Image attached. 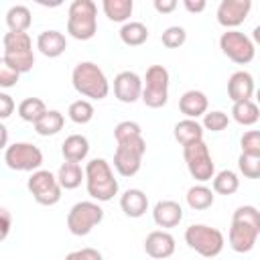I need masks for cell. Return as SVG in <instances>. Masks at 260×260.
Wrapping results in <instances>:
<instances>
[{"label":"cell","mask_w":260,"mask_h":260,"mask_svg":"<svg viewBox=\"0 0 260 260\" xmlns=\"http://www.w3.org/2000/svg\"><path fill=\"white\" fill-rule=\"evenodd\" d=\"M85 187L95 201H110L118 193V181L114 179L112 167L104 158H93L85 165Z\"/></svg>","instance_id":"cell-1"},{"label":"cell","mask_w":260,"mask_h":260,"mask_svg":"<svg viewBox=\"0 0 260 260\" xmlns=\"http://www.w3.org/2000/svg\"><path fill=\"white\" fill-rule=\"evenodd\" d=\"M71 81H73V87L77 93L91 98V100H104L110 91V83H108L104 71L91 61L77 63L71 73Z\"/></svg>","instance_id":"cell-2"},{"label":"cell","mask_w":260,"mask_h":260,"mask_svg":"<svg viewBox=\"0 0 260 260\" xmlns=\"http://www.w3.org/2000/svg\"><path fill=\"white\" fill-rule=\"evenodd\" d=\"M98 6L91 0H73L67 14V32L77 41H89L98 30Z\"/></svg>","instance_id":"cell-3"},{"label":"cell","mask_w":260,"mask_h":260,"mask_svg":"<svg viewBox=\"0 0 260 260\" xmlns=\"http://www.w3.org/2000/svg\"><path fill=\"white\" fill-rule=\"evenodd\" d=\"M185 242L189 244L191 250L205 258H213L223 250V234L217 228L203 225V223H193L185 230Z\"/></svg>","instance_id":"cell-4"},{"label":"cell","mask_w":260,"mask_h":260,"mask_svg":"<svg viewBox=\"0 0 260 260\" xmlns=\"http://www.w3.org/2000/svg\"><path fill=\"white\" fill-rule=\"evenodd\" d=\"M144 152H146V140L142 136H134L124 142H118L116 152H114V169L122 177L136 175L140 171Z\"/></svg>","instance_id":"cell-5"},{"label":"cell","mask_w":260,"mask_h":260,"mask_svg":"<svg viewBox=\"0 0 260 260\" xmlns=\"http://www.w3.org/2000/svg\"><path fill=\"white\" fill-rule=\"evenodd\" d=\"M140 100L148 108H162L169 100V71L162 65H150L144 75Z\"/></svg>","instance_id":"cell-6"},{"label":"cell","mask_w":260,"mask_h":260,"mask_svg":"<svg viewBox=\"0 0 260 260\" xmlns=\"http://www.w3.org/2000/svg\"><path fill=\"white\" fill-rule=\"evenodd\" d=\"M183 156H185L189 175L195 181L205 183V181H211L213 179L215 165H213V158L209 154V148H207V144L203 140L183 146Z\"/></svg>","instance_id":"cell-7"},{"label":"cell","mask_w":260,"mask_h":260,"mask_svg":"<svg viewBox=\"0 0 260 260\" xmlns=\"http://www.w3.org/2000/svg\"><path fill=\"white\" fill-rule=\"evenodd\" d=\"M104 219V209L93 201H79L67 213V228L73 236H87Z\"/></svg>","instance_id":"cell-8"},{"label":"cell","mask_w":260,"mask_h":260,"mask_svg":"<svg viewBox=\"0 0 260 260\" xmlns=\"http://www.w3.org/2000/svg\"><path fill=\"white\" fill-rule=\"evenodd\" d=\"M4 162L12 171H30V173H35L43 165V152H41L39 146L30 144V142H14V144L6 146Z\"/></svg>","instance_id":"cell-9"},{"label":"cell","mask_w":260,"mask_h":260,"mask_svg":"<svg viewBox=\"0 0 260 260\" xmlns=\"http://www.w3.org/2000/svg\"><path fill=\"white\" fill-rule=\"evenodd\" d=\"M26 187L39 205H55L61 199V187L51 171H43V169L35 171L28 177Z\"/></svg>","instance_id":"cell-10"},{"label":"cell","mask_w":260,"mask_h":260,"mask_svg":"<svg viewBox=\"0 0 260 260\" xmlns=\"http://www.w3.org/2000/svg\"><path fill=\"white\" fill-rule=\"evenodd\" d=\"M219 49L223 51V55L228 59H232L238 65H246L254 59L256 49L254 43L240 30H225L219 37Z\"/></svg>","instance_id":"cell-11"},{"label":"cell","mask_w":260,"mask_h":260,"mask_svg":"<svg viewBox=\"0 0 260 260\" xmlns=\"http://www.w3.org/2000/svg\"><path fill=\"white\" fill-rule=\"evenodd\" d=\"M250 8H252L250 0H221L217 6V22L228 30L236 28L246 20Z\"/></svg>","instance_id":"cell-12"},{"label":"cell","mask_w":260,"mask_h":260,"mask_svg":"<svg viewBox=\"0 0 260 260\" xmlns=\"http://www.w3.org/2000/svg\"><path fill=\"white\" fill-rule=\"evenodd\" d=\"M142 93V79L134 71H122L114 77V95L122 104H134Z\"/></svg>","instance_id":"cell-13"},{"label":"cell","mask_w":260,"mask_h":260,"mask_svg":"<svg viewBox=\"0 0 260 260\" xmlns=\"http://www.w3.org/2000/svg\"><path fill=\"white\" fill-rule=\"evenodd\" d=\"M144 252L150 258H156V260L171 258L173 252H175V238L165 230L150 232L144 240Z\"/></svg>","instance_id":"cell-14"},{"label":"cell","mask_w":260,"mask_h":260,"mask_svg":"<svg viewBox=\"0 0 260 260\" xmlns=\"http://www.w3.org/2000/svg\"><path fill=\"white\" fill-rule=\"evenodd\" d=\"M260 232L250 228V225H244V223H238V221H232V228H230V246L234 252H250L254 246H256V240H258Z\"/></svg>","instance_id":"cell-15"},{"label":"cell","mask_w":260,"mask_h":260,"mask_svg":"<svg viewBox=\"0 0 260 260\" xmlns=\"http://www.w3.org/2000/svg\"><path fill=\"white\" fill-rule=\"evenodd\" d=\"M152 219L158 228H175L183 219V207L173 199H162L154 205Z\"/></svg>","instance_id":"cell-16"},{"label":"cell","mask_w":260,"mask_h":260,"mask_svg":"<svg viewBox=\"0 0 260 260\" xmlns=\"http://www.w3.org/2000/svg\"><path fill=\"white\" fill-rule=\"evenodd\" d=\"M254 93V77L248 71H236L232 73V77L228 79V95L230 100L236 102H244L250 100Z\"/></svg>","instance_id":"cell-17"},{"label":"cell","mask_w":260,"mask_h":260,"mask_svg":"<svg viewBox=\"0 0 260 260\" xmlns=\"http://www.w3.org/2000/svg\"><path fill=\"white\" fill-rule=\"evenodd\" d=\"M207 106H209L207 95H205L203 91H199V89H189V91H185V93L181 95V100H179V110H181V114H185L189 120H195V118L203 116V114L207 112Z\"/></svg>","instance_id":"cell-18"},{"label":"cell","mask_w":260,"mask_h":260,"mask_svg":"<svg viewBox=\"0 0 260 260\" xmlns=\"http://www.w3.org/2000/svg\"><path fill=\"white\" fill-rule=\"evenodd\" d=\"M37 49H39L45 57L55 59V57H59V55L65 53V49H67V39H65V35L59 32V30H43V32L39 35V39H37Z\"/></svg>","instance_id":"cell-19"},{"label":"cell","mask_w":260,"mask_h":260,"mask_svg":"<svg viewBox=\"0 0 260 260\" xmlns=\"http://www.w3.org/2000/svg\"><path fill=\"white\" fill-rule=\"evenodd\" d=\"M120 207L128 217H142L148 209V197L142 189H128L120 197Z\"/></svg>","instance_id":"cell-20"},{"label":"cell","mask_w":260,"mask_h":260,"mask_svg":"<svg viewBox=\"0 0 260 260\" xmlns=\"http://www.w3.org/2000/svg\"><path fill=\"white\" fill-rule=\"evenodd\" d=\"M61 152H63V158L65 160H69V162H81L87 156V152H89V142L81 134H71V136H67L63 140Z\"/></svg>","instance_id":"cell-21"},{"label":"cell","mask_w":260,"mask_h":260,"mask_svg":"<svg viewBox=\"0 0 260 260\" xmlns=\"http://www.w3.org/2000/svg\"><path fill=\"white\" fill-rule=\"evenodd\" d=\"M173 134H175V140L181 146H187V144H193V142L203 140V128H201V124L197 120H189V118L177 122Z\"/></svg>","instance_id":"cell-22"},{"label":"cell","mask_w":260,"mask_h":260,"mask_svg":"<svg viewBox=\"0 0 260 260\" xmlns=\"http://www.w3.org/2000/svg\"><path fill=\"white\" fill-rule=\"evenodd\" d=\"M83 179H85V175H83V169L79 167V162L65 160L57 171V183L61 189H75L81 185Z\"/></svg>","instance_id":"cell-23"},{"label":"cell","mask_w":260,"mask_h":260,"mask_svg":"<svg viewBox=\"0 0 260 260\" xmlns=\"http://www.w3.org/2000/svg\"><path fill=\"white\" fill-rule=\"evenodd\" d=\"M32 22V16H30V10L24 6V4H14L8 8L6 12V24L12 32H26V28L30 26Z\"/></svg>","instance_id":"cell-24"},{"label":"cell","mask_w":260,"mask_h":260,"mask_svg":"<svg viewBox=\"0 0 260 260\" xmlns=\"http://www.w3.org/2000/svg\"><path fill=\"white\" fill-rule=\"evenodd\" d=\"M120 39L124 45L128 47H138L142 43H146L148 39V28L146 24L138 22V20H130V22H124L122 28H120Z\"/></svg>","instance_id":"cell-25"},{"label":"cell","mask_w":260,"mask_h":260,"mask_svg":"<svg viewBox=\"0 0 260 260\" xmlns=\"http://www.w3.org/2000/svg\"><path fill=\"white\" fill-rule=\"evenodd\" d=\"M63 124H65V118H63V114L59 110H47L35 122V130L41 136H53V134H57L63 128Z\"/></svg>","instance_id":"cell-26"},{"label":"cell","mask_w":260,"mask_h":260,"mask_svg":"<svg viewBox=\"0 0 260 260\" xmlns=\"http://www.w3.org/2000/svg\"><path fill=\"white\" fill-rule=\"evenodd\" d=\"M232 116H234V120H236L238 124H242V126H252V124L258 122L260 110H258V106H256L252 100H244V102H236V104L232 106Z\"/></svg>","instance_id":"cell-27"},{"label":"cell","mask_w":260,"mask_h":260,"mask_svg":"<svg viewBox=\"0 0 260 260\" xmlns=\"http://www.w3.org/2000/svg\"><path fill=\"white\" fill-rule=\"evenodd\" d=\"M106 16L114 22H126L130 16H132V10H134V4L132 0H104L102 4Z\"/></svg>","instance_id":"cell-28"},{"label":"cell","mask_w":260,"mask_h":260,"mask_svg":"<svg viewBox=\"0 0 260 260\" xmlns=\"http://www.w3.org/2000/svg\"><path fill=\"white\" fill-rule=\"evenodd\" d=\"M185 197H187V205L197 211H203L213 205V191L205 185H193Z\"/></svg>","instance_id":"cell-29"},{"label":"cell","mask_w":260,"mask_h":260,"mask_svg":"<svg viewBox=\"0 0 260 260\" xmlns=\"http://www.w3.org/2000/svg\"><path fill=\"white\" fill-rule=\"evenodd\" d=\"M45 112H47V106L41 98H26L18 104V116L24 122H30V124H35Z\"/></svg>","instance_id":"cell-30"},{"label":"cell","mask_w":260,"mask_h":260,"mask_svg":"<svg viewBox=\"0 0 260 260\" xmlns=\"http://www.w3.org/2000/svg\"><path fill=\"white\" fill-rule=\"evenodd\" d=\"M240 187V179L234 171L225 169V171H219L217 175H213V191L219 193V195H234Z\"/></svg>","instance_id":"cell-31"},{"label":"cell","mask_w":260,"mask_h":260,"mask_svg":"<svg viewBox=\"0 0 260 260\" xmlns=\"http://www.w3.org/2000/svg\"><path fill=\"white\" fill-rule=\"evenodd\" d=\"M32 51V41L26 32H6L4 35V53H20Z\"/></svg>","instance_id":"cell-32"},{"label":"cell","mask_w":260,"mask_h":260,"mask_svg":"<svg viewBox=\"0 0 260 260\" xmlns=\"http://www.w3.org/2000/svg\"><path fill=\"white\" fill-rule=\"evenodd\" d=\"M67 114H69L71 122H75V124H87L93 118V106L87 100H77V102H73L69 106Z\"/></svg>","instance_id":"cell-33"},{"label":"cell","mask_w":260,"mask_h":260,"mask_svg":"<svg viewBox=\"0 0 260 260\" xmlns=\"http://www.w3.org/2000/svg\"><path fill=\"white\" fill-rule=\"evenodd\" d=\"M232 221L250 225V228H254V230L260 232V211H258L254 205H242V207H238V209L234 211Z\"/></svg>","instance_id":"cell-34"},{"label":"cell","mask_w":260,"mask_h":260,"mask_svg":"<svg viewBox=\"0 0 260 260\" xmlns=\"http://www.w3.org/2000/svg\"><path fill=\"white\" fill-rule=\"evenodd\" d=\"M228 124H230L228 114H223V112H219V110H213V112H205V114H203V124H201V128L211 130V132H221V130L228 128Z\"/></svg>","instance_id":"cell-35"},{"label":"cell","mask_w":260,"mask_h":260,"mask_svg":"<svg viewBox=\"0 0 260 260\" xmlns=\"http://www.w3.org/2000/svg\"><path fill=\"white\" fill-rule=\"evenodd\" d=\"M238 169L244 177L248 179H258L260 177V156H254V154H240L238 158Z\"/></svg>","instance_id":"cell-36"},{"label":"cell","mask_w":260,"mask_h":260,"mask_svg":"<svg viewBox=\"0 0 260 260\" xmlns=\"http://www.w3.org/2000/svg\"><path fill=\"white\" fill-rule=\"evenodd\" d=\"M160 41H162V45L167 49H177V47H181L187 41V32H185L183 26H169L160 35Z\"/></svg>","instance_id":"cell-37"},{"label":"cell","mask_w":260,"mask_h":260,"mask_svg":"<svg viewBox=\"0 0 260 260\" xmlns=\"http://www.w3.org/2000/svg\"><path fill=\"white\" fill-rule=\"evenodd\" d=\"M134 136H142L140 124H136V122H132V120H124V122L116 124V128H114V138H116V142H124V140L134 138Z\"/></svg>","instance_id":"cell-38"},{"label":"cell","mask_w":260,"mask_h":260,"mask_svg":"<svg viewBox=\"0 0 260 260\" xmlns=\"http://www.w3.org/2000/svg\"><path fill=\"white\" fill-rule=\"evenodd\" d=\"M240 146L244 154H254L260 156V132L258 130H248L240 138Z\"/></svg>","instance_id":"cell-39"},{"label":"cell","mask_w":260,"mask_h":260,"mask_svg":"<svg viewBox=\"0 0 260 260\" xmlns=\"http://www.w3.org/2000/svg\"><path fill=\"white\" fill-rule=\"evenodd\" d=\"M20 73L14 71L2 57H0V87H14L18 81Z\"/></svg>","instance_id":"cell-40"},{"label":"cell","mask_w":260,"mask_h":260,"mask_svg":"<svg viewBox=\"0 0 260 260\" xmlns=\"http://www.w3.org/2000/svg\"><path fill=\"white\" fill-rule=\"evenodd\" d=\"M65 260H104V258L95 248H81V250L69 252L65 256Z\"/></svg>","instance_id":"cell-41"},{"label":"cell","mask_w":260,"mask_h":260,"mask_svg":"<svg viewBox=\"0 0 260 260\" xmlns=\"http://www.w3.org/2000/svg\"><path fill=\"white\" fill-rule=\"evenodd\" d=\"M12 112H14V100L8 93L0 91V122L6 120L8 116H12Z\"/></svg>","instance_id":"cell-42"},{"label":"cell","mask_w":260,"mask_h":260,"mask_svg":"<svg viewBox=\"0 0 260 260\" xmlns=\"http://www.w3.org/2000/svg\"><path fill=\"white\" fill-rule=\"evenodd\" d=\"M10 228H12V215H10V211H8V209L0 207V242L8 238Z\"/></svg>","instance_id":"cell-43"},{"label":"cell","mask_w":260,"mask_h":260,"mask_svg":"<svg viewBox=\"0 0 260 260\" xmlns=\"http://www.w3.org/2000/svg\"><path fill=\"white\" fill-rule=\"evenodd\" d=\"M175 8H177V0H154V10L156 12L167 14V12H173Z\"/></svg>","instance_id":"cell-44"},{"label":"cell","mask_w":260,"mask_h":260,"mask_svg":"<svg viewBox=\"0 0 260 260\" xmlns=\"http://www.w3.org/2000/svg\"><path fill=\"white\" fill-rule=\"evenodd\" d=\"M183 6L189 10V12H203L205 10V6H207V2L205 0H183Z\"/></svg>","instance_id":"cell-45"},{"label":"cell","mask_w":260,"mask_h":260,"mask_svg":"<svg viewBox=\"0 0 260 260\" xmlns=\"http://www.w3.org/2000/svg\"><path fill=\"white\" fill-rule=\"evenodd\" d=\"M6 144H8V130H6V126L0 122V150L6 148Z\"/></svg>","instance_id":"cell-46"}]
</instances>
